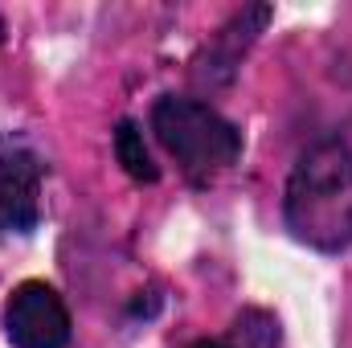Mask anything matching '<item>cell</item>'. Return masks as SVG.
<instances>
[{
    "label": "cell",
    "mask_w": 352,
    "mask_h": 348,
    "mask_svg": "<svg viewBox=\"0 0 352 348\" xmlns=\"http://www.w3.org/2000/svg\"><path fill=\"white\" fill-rule=\"evenodd\" d=\"M115 152H119V164L127 168L131 180H156L160 168L152 164V156H148V148H144V131L131 123V119H123L119 123V131H115Z\"/></svg>",
    "instance_id": "5"
},
{
    "label": "cell",
    "mask_w": 352,
    "mask_h": 348,
    "mask_svg": "<svg viewBox=\"0 0 352 348\" xmlns=\"http://www.w3.org/2000/svg\"><path fill=\"white\" fill-rule=\"evenodd\" d=\"M152 131L156 140L176 156V164L188 176H213L230 168L242 152V135L230 119H221L213 107L197 98L164 94L152 107Z\"/></svg>",
    "instance_id": "2"
},
{
    "label": "cell",
    "mask_w": 352,
    "mask_h": 348,
    "mask_svg": "<svg viewBox=\"0 0 352 348\" xmlns=\"http://www.w3.org/2000/svg\"><path fill=\"white\" fill-rule=\"evenodd\" d=\"M0 37H4V21H0Z\"/></svg>",
    "instance_id": "8"
},
{
    "label": "cell",
    "mask_w": 352,
    "mask_h": 348,
    "mask_svg": "<svg viewBox=\"0 0 352 348\" xmlns=\"http://www.w3.org/2000/svg\"><path fill=\"white\" fill-rule=\"evenodd\" d=\"M188 348H230L226 340H192Z\"/></svg>",
    "instance_id": "7"
},
{
    "label": "cell",
    "mask_w": 352,
    "mask_h": 348,
    "mask_svg": "<svg viewBox=\"0 0 352 348\" xmlns=\"http://www.w3.org/2000/svg\"><path fill=\"white\" fill-rule=\"evenodd\" d=\"M4 328L16 348H66L70 312L62 295L45 283H21L4 307Z\"/></svg>",
    "instance_id": "3"
},
{
    "label": "cell",
    "mask_w": 352,
    "mask_h": 348,
    "mask_svg": "<svg viewBox=\"0 0 352 348\" xmlns=\"http://www.w3.org/2000/svg\"><path fill=\"white\" fill-rule=\"evenodd\" d=\"M41 213V164L25 148H0V234H25Z\"/></svg>",
    "instance_id": "4"
},
{
    "label": "cell",
    "mask_w": 352,
    "mask_h": 348,
    "mask_svg": "<svg viewBox=\"0 0 352 348\" xmlns=\"http://www.w3.org/2000/svg\"><path fill=\"white\" fill-rule=\"evenodd\" d=\"M287 226L311 250L336 254L352 242V152L340 140L311 144L287 180Z\"/></svg>",
    "instance_id": "1"
},
{
    "label": "cell",
    "mask_w": 352,
    "mask_h": 348,
    "mask_svg": "<svg viewBox=\"0 0 352 348\" xmlns=\"http://www.w3.org/2000/svg\"><path fill=\"white\" fill-rule=\"evenodd\" d=\"M238 348H274L278 345V320L266 312H242L234 324Z\"/></svg>",
    "instance_id": "6"
}]
</instances>
